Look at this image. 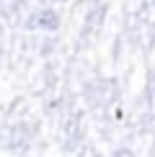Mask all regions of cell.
Segmentation results:
<instances>
[{"mask_svg":"<svg viewBox=\"0 0 155 157\" xmlns=\"http://www.w3.org/2000/svg\"><path fill=\"white\" fill-rule=\"evenodd\" d=\"M29 26H34V29H42V31H54L57 26H60V18H57L54 10H39L34 18L29 21Z\"/></svg>","mask_w":155,"mask_h":157,"instance_id":"1","label":"cell"}]
</instances>
